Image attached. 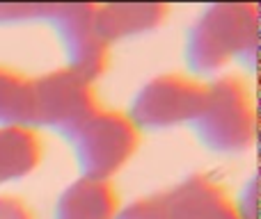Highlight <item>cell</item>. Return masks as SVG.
Returning a JSON list of instances; mask_svg holds the SVG:
<instances>
[{
	"label": "cell",
	"mask_w": 261,
	"mask_h": 219,
	"mask_svg": "<svg viewBox=\"0 0 261 219\" xmlns=\"http://www.w3.org/2000/svg\"><path fill=\"white\" fill-rule=\"evenodd\" d=\"M41 139L32 128H0V187L23 180L41 165Z\"/></svg>",
	"instance_id": "30bf717a"
},
{
	"label": "cell",
	"mask_w": 261,
	"mask_h": 219,
	"mask_svg": "<svg viewBox=\"0 0 261 219\" xmlns=\"http://www.w3.org/2000/svg\"><path fill=\"white\" fill-rule=\"evenodd\" d=\"M119 206L113 183L78 176L58 194L53 219H113Z\"/></svg>",
	"instance_id": "ba28073f"
},
{
	"label": "cell",
	"mask_w": 261,
	"mask_h": 219,
	"mask_svg": "<svg viewBox=\"0 0 261 219\" xmlns=\"http://www.w3.org/2000/svg\"><path fill=\"white\" fill-rule=\"evenodd\" d=\"M167 219H241L231 197L208 176L195 174L163 194Z\"/></svg>",
	"instance_id": "52a82bcc"
},
{
	"label": "cell",
	"mask_w": 261,
	"mask_h": 219,
	"mask_svg": "<svg viewBox=\"0 0 261 219\" xmlns=\"http://www.w3.org/2000/svg\"><path fill=\"white\" fill-rule=\"evenodd\" d=\"M190 128L211 153L239 155L250 151L257 139V112L245 82L234 76L213 78Z\"/></svg>",
	"instance_id": "7a4b0ae2"
},
{
	"label": "cell",
	"mask_w": 261,
	"mask_h": 219,
	"mask_svg": "<svg viewBox=\"0 0 261 219\" xmlns=\"http://www.w3.org/2000/svg\"><path fill=\"white\" fill-rule=\"evenodd\" d=\"M234 208L241 219H257V178H248L234 199Z\"/></svg>",
	"instance_id": "5bb4252c"
},
{
	"label": "cell",
	"mask_w": 261,
	"mask_h": 219,
	"mask_svg": "<svg viewBox=\"0 0 261 219\" xmlns=\"http://www.w3.org/2000/svg\"><path fill=\"white\" fill-rule=\"evenodd\" d=\"M206 85L190 76L165 73L144 82L128 101L124 114L140 133H163V130L190 126L204 101Z\"/></svg>",
	"instance_id": "5b68a950"
},
{
	"label": "cell",
	"mask_w": 261,
	"mask_h": 219,
	"mask_svg": "<svg viewBox=\"0 0 261 219\" xmlns=\"http://www.w3.org/2000/svg\"><path fill=\"white\" fill-rule=\"evenodd\" d=\"M257 5H206L186 30L184 64L195 80L216 78L231 62L252 73L257 64Z\"/></svg>",
	"instance_id": "6da1fadb"
},
{
	"label": "cell",
	"mask_w": 261,
	"mask_h": 219,
	"mask_svg": "<svg viewBox=\"0 0 261 219\" xmlns=\"http://www.w3.org/2000/svg\"><path fill=\"white\" fill-rule=\"evenodd\" d=\"M48 5H0V25L44 23Z\"/></svg>",
	"instance_id": "4fadbf2b"
},
{
	"label": "cell",
	"mask_w": 261,
	"mask_h": 219,
	"mask_svg": "<svg viewBox=\"0 0 261 219\" xmlns=\"http://www.w3.org/2000/svg\"><path fill=\"white\" fill-rule=\"evenodd\" d=\"M170 7L161 3L144 5H96V27L106 44L138 39L156 32L167 21Z\"/></svg>",
	"instance_id": "9c48e42d"
},
{
	"label": "cell",
	"mask_w": 261,
	"mask_h": 219,
	"mask_svg": "<svg viewBox=\"0 0 261 219\" xmlns=\"http://www.w3.org/2000/svg\"><path fill=\"white\" fill-rule=\"evenodd\" d=\"M78 176L113 180L140 146V130L119 110L99 108L67 137Z\"/></svg>",
	"instance_id": "3957f363"
},
{
	"label": "cell",
	"mask_w": 261,
	"mask_h": 219,
	"mask_svg": "<svg viewBox=\"0 0 261 219\" xmlns=\"http://www.w3.org/2000/svg\"><path fill=\"white\" fill-rule=\"evenodd\" d=\"M32 78L0 67V128H30Z\"/></svg>",
	"instance_id": "8fae6325"
},
{
	"label": "cell",
	"mask_w": 261,
	"mask_h": 219,
	"mask_svg": "<svg viewBox=\"0 0 261 219\" xmlns=\"http://www.w3.org/2000/svg\"><path fill=\"white\" fill-rule=\"evenodd\" d=\"M0 219H32L30 208L14 194H0Z\"/></svg>",
	"instance_id": "9a60e30c"
},
{
	"label": "cell",
	"mask_w": 261,
	"mask_h": 219,
	"mask_svg": "<svg viewBox=\"0 0 261 219\" xmlns=\"http://www.w3.org/2000/svg\"><path fill=\"white\" fill-rule=\"evenodd\" d=\"M99 108L94 82L67 67L32 78V130H50L67 139Z\"/></svg>",
	"instance_id": "277c9868"
},
{
	"label": "cell",
	"mask_w": 261,
	"mask_h": 219,
	"mask_svg": "<svg viewBox=\"0 0 261 219\" xmlns=\"http://www.w3.org/2000/svg\"><path fill=\"white\" fill-rule=\"evenodd\" d=\"M46 25H50L60 50L64 55V67L90 82H96L108 69L110 46L103 41L96 27V5H48Z\"/></svg>",
	"instance_id": "8992f818"
},
{
	"label": "cell",
	"mask_w": 261,
	"mask_h": 219,
	"mask_svg": "<svg viewBox=\"0 0 261 219\" xmlns=\"http://www.w3.org/2000/svg\"><path fill=\"white\" fill-rule=\"evenodd\" d=\"M113 219H167V208L163 201V194L153 197H140L135 201L119 206Z\"/></svg>",
	"instance_id": "7c38bea8"
}]
</instances>
